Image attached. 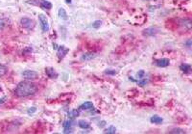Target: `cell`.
<instances>
[{"label": "cell", "mask_w": 192, "mask_h": 134, "mask_svg": "<svg viewBox=\"0 0 192 134\" xmlns=\"http://www.w3.org/2000/svg\"><path fill=\"white\" fill-rule=\"evenodd\" d=\"M38 92V86L33 82L22 81L18 83L14 90V94L18 98H26L29 95H33Z\"/></svg>", "instance_id": "6da1fadb"}, {"label": "cell", "mask_w": 192, "mask_h": 134, "mask_svg": "<svg viewBox=\"0 0 192 134\" xmlns=\"http://www.w3.org/2000/svg\"><path fill=\"white\" fill-rule=\"evenodd\" d=\"M20 25H21L22 28L30 31V30H33L35 28V26H36V22H35V20H31V18L23 17L20 20Z\"/></svg>", "instance_id": "7a4b0ae2"}, {"label": "cell", "mask_w": 192, "mask_h": 134, "mask_svg": "<svg viewBox=\"0 0 192 134\" xmlns=\"http://www.w3.org/2000/svg\"><path fill=\"white\" fill-rule=\"evenodd\" d=\"M38 20H40V26H41V29L43 32H47L49 30V23H48V20L46 16L44 15H38Z\"/></svg>", "instance_id": "3957f363"}, {"label": "cell", "mask_w": 192, "mask_h": 134, "mask_svg": "<svg viewBox=\"0 0 192 134\" xmlns=\"http://www.w3.org/2000/svg\"><path fill=\"white\" fill-rule=\"evenodd\" d=\"M22 76H23V78H25L27 80H31V79H36L38 78V72L36 71H23L22 72Z\"/></svg>", "instance_id": "277c9868"}, {"label": "cell", "mask_w": 192, "mask_h": 134, "mask_svg": "<svg viewBox=\"0 0 192 134\" xmlns=\"http://www.w3.org/2000/svg\"><path fill=\"white\" fill-rule=\"evenodd\" d=\"M69 51V49L67 47H65L64 45H61V47H59V48H58V51H57V55H58V58H59V60H61V59H64L65 55L67 54Z\"/></svg>", "instance_id": "5b68a950"}, {"label": "cell", "mask_w": 192, "mask_h": 134, "mask_svg": "<svg viewBox=\"0 0 192 134\" xmlns=\"http://www.w3.org/2000/svg\"><path fill=\"white\" fill-rule=\"evenodd\" d=\"M169 63H170V61H169V59H166V58H162V59H159V60L155 61L156 66L160 67V68H164V67L169 66Z\"/></svg>", "instance_id": "8992f818"}, {"label": "cell", "mask_w": 192, "mask_h": 134, "mask_svg": "<svg viewBox=\"0 0 192 134\" xmlns=\"http://www.w3.org/2000/svg\"><path fill=\"white\" fill-rule=\"evenodd\" d=\"M45 72H46V74H47L48 77H50V78H57L58 76H59V74H58L53 68H46Z\"/></svg>", "instance_id": "52a82bcc"}, {"label": "cell", "mask_w": 192, "mask_h": 134, "mask_svg": "<svg viewBox=\"0 0 192 134\" xmlns=\"http://www.w3.org/2000/svg\"><path fill=\"white\" fill-rule=\"evenodd\" d=\"M64 133H70L72 131V126H73V121H65L64 122Z\"/></svg>", "instance_id": "ba28073f"}, {"label": "cell", "mask_w": 192, "mask_h": 134, "mask_svg": "<svg viewBox=\"0 0 192 134\" xmlns=\"http://www.w3.org/2000/svg\"><path fill=\"white\" fill-rule=\"evenodd\" d=\"M38 6L43 10H50L52 8V4L50 2H48L47 0H40Z\"/></svg>", "instance_id": "9c48e42d"}, {"label": "cell", "mask_w": 192, "mask_h": 134, "mask_svg": "<svg viewBox=\"0 0 192 134\" xmlns=\"http://www.w3.org/2000/svg\"><path fill=\"white\" fill-rule=\"evenodd\" d=\"M157 29L156 27H149L143 31V35L146 37H150V36H154L155 34H157Z\"/></svg>", "instance_id": "30bf717a"}, {"label": "cell", "mask_w": 192, "mask_h": 134, "mask_svg": "<svg viewBox=\"0 0 192 134\" xmlns=\"http://www.w3.org/2000/svg\"><path fill=\"white\" fill-rule=\"evenodd\" d=\"M180 70L183 72H184L186 74H189L191 72V67H190V65H188V64H182L180 66Z\"/></svg>", "instance_id": "8fae6325"}, {"label": "cell", "mask_w": 192, "mask_h": 134, "mask_svg": "<svg viewBox=\"0 0 192 134\" xmlns=\"http://www.w3.org/2000/svg\"><path fill=\"white\" fill-rule=\"evenodd\" d=\"M93 108V103L92 102H90V101H87L83 103L82 105H80L79 109L80 110H90V109H92Z\"/></svg>", "instance_id": "7c38bea8"}, {"label": "cell", "mask_w": 192, "mask_h": 134, "mask_svg": "<svg viewBox=\"0 0 192 134\" xmlns=\"http://www.w3.org/2000/svg\"><path fill=\"white\" fill-rule=\"evenodd\" d=\"M95 56H96L95 53L88 52V53H86V54H84L82 57H81V60H82V61H88V60H91L92 58H94Z\"/></svg>", "instance_id": "4fadbf2b"}, {"label": "cell", "mask_w": 192, "mask_h": 134, "mask_svg": "<svg viewBox=\"0 0 192 134\" xmlns=\"http://www.w3.org/2000/svg\"><path fill=\"white\" fill-rule=\"evenodd\" d=\"M150 121H151V122H153V124H157V125H160L163 122L162 118H160V116H157V115L153 116L151 119H150Z\"/></svg>", "instance_id": "5bb4252c"}, {"label": "cell", "mask_w": 192, "mask_h": 134, "mask_svg": "<svg viewBox=\"0 0 192 134\" xmlns=\"http://www.w3.org/2000/svg\"><path fill=\"white\" fill-rule=\"evenodd\" d=\"M59 17H60V18H61V20H67V18H68L67 14H66V12H65V10L64 8H60V10H59Z\"/></svg>", "instance_id": "9a60e30c"}, {"label": "cell", "mask_w": 192, "mask_h": 134, "mask_svg": "<svg viewBox=\"0 0 192 134\" xmlns=\"http://www.w3.org/2000/svg\"><path fill=\"white\" fill-rule=\"evenodd\" d=\"M78 125L80 126L81 128H83V129H87V128H90V122H87L86 121H79L78 122Z\"/></svg>", "instance_id": "2e32d148"}, {"label": "cell", "mask_w": 192, "mask_h": 134, "mask_svg": "<svg viewBox=\"0 0 192 134\" xmlns=\"http://www.w3.org/2000/svg\"><path fill=\"white\" fill-rule=\"evenodd\" d=\"M8 72V68L4 65H0V77H3Z\"/></svg>", "instance_id": "e0dca14e"}, {"label": "cell", "mask_w": 192, "mask_h": 134, "mask_svg": "<svg viewBox=\"0 0 192 134\" xmlns=\"http://www.w3.org/2000/svg\"><path fill=\"white\" fill-rule=\"evenodd\" d=\"M105 133H108V134H115L116 133V128L114 127V126H110V127H108L106 130H105Z\"/></svg>", "instance_id": "ac0fdd59"}, {"label": "cell", "mask_w": 192, "mask_h": 134, "mask_svg": "<svg viewBox=\"0 0 192 134\" xmlns=\"http://www.w3.org/2000/svg\"><path fill=\"white\" fill-rule=\"evenodd\" d=\"M68 116L70 119H73L77 116H79V111L78 110H73V111H70V112L68 113Z\"/></svg>", "instance_id": "d6986e66"}, {"label": "cell", "mask_w": 192, "mask_h": 134, "mask_svg": "<svg viewBox=\"0 0 192 134\" xmlns=\"http://www.w3.org/2000/svg\"><path fill=\"white\" fill-rule=\"evenodd\" d=\"M101 24H102L101 20H96V21L93 22V23H92V27H93L94 29H98L100 26H101Z\"/></svg>", "instance_id": "ffe728a7"}, {"label": "cell", "mask_w": 192, "mask_h": 134, "mask_svg": "<svg viewBox=\"0 0 192 134\" xmlns=\"http://www.w3.org/2000/svg\"><path fill=\"white\" fill-rule=\"evenodd\" d=\"M170 133H182V134H183L184 133V131L183 129H180V128H175V129H172L171 131H170Z\"/></svg>", "instance_id": "44dd1931"}, {"label": "cell", "mask_w": 192, "mask_h": 134, "mask_svg": "<svg viewBox=\"0 0 192 134\" xmlns=\"http://www.w3.org/2000/svg\"><path fill=\"white\" fill-rule=\"evenodd\" d=\"M38 2H40V0H28L27 1V3H29V4L36 5V6H38Z\"/></svg>", "instance_id": "7402d4cb"}, {"label": "cell", "mask_w": 192, "mask_h": 134, "mask_svg": "<svg viewBox=\"0 0 192 134\" xmlns=\"http://www.w3.org/2000/svg\"><path fill=\"white\" fill-rule=\"evenodd\" d=\"M105 74H110V75H115L117 74L116 71H111V70H108V71H105Z\"/></svg>", "instance_id": "603a6c76"}, {"label": "cell", "mask_w": 192, "mask_h": 134, "mask_svg": "<svg viewBox=\"0 0 192 134\" xmlns=\"http://www.w3.org/2000/svg\"><path fill=\"white\" fill-rule=\"evenodd\" d=\"M6 22H7L6 20H3V18H1V20H0V29H2L4 26L7 24Z\"/></svg>", "instance_id": "cb8c5ba5"}, {"label": "cell", "mask_w": 192, "mask_h": 134, "mask_svg": "<svg viewBox=\"0 0 192 134\" xmlns=\"http://www.w3.org/2000/svg\"><path fill=\"white\" fill-rule=\"evenodd\" d=\"M37 111V108L36 107H32V108H30V109H28V111H27V113H28L29 115L30 114H33V113H35Z\"/></svg>", "instance_id": "d4e9b609"}, {"label": "cell", "mask_w": 192, "mask_h": 134, "mask_svg": "<svg viewBox=\"0 0 192 134\" xmlns=\"http://www.w3.org/2000/svg\"><path fill=\"white\" fill-rule=\"evenodd\" d=\"M144 74L145 72L143 71H140L137 74V77L139 78V79H141V78H143V75H144Z\"/></svg>", "instance_id": "484cf974"}, {"label": "cell", "mask_w": 192, "mask_h": 134, "mask_svg": "<svg viewBox=\"0 0 192 134\" xmlns=\"http://www.w3.org/2000/svg\"><path fill=\"white\" fill-rule=\"evenodd\" d=\"M5 99H6V97H3V98H0V104H1V103H3L4 101H5Z\"/></svg>", "instance_id": "4316f807"}, {"label": "cell", "mask_w": 192, "mask_h": 134, "mask_svg": "<svg viewBox=\"0 0 192 134\" xmlns=\"http://www.w3.org/2000/svg\"><path fill=\"white\" fill-rule=\"evenodd\" d=\"M65 1H66V3H68V4H69V3H71L72 0H65Z\"/></svg>", "instance_id": "83f0119b"}, {"label": "cell", "mask_w": 192, "mask_h": 134, "mask_svg": "<svg viewBox=\"0 0 192 134\" xmlns=\"http://www.w3.org/2000/svg\"><path fill=\"white\" fill-rule=\"evenodd\" d=\"M0 91H1V87H0Z\"/></svg>", "instance_id": "f1b7e54d"}]
</instances>
